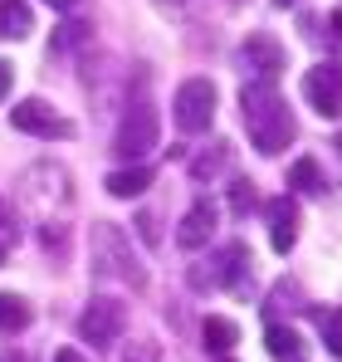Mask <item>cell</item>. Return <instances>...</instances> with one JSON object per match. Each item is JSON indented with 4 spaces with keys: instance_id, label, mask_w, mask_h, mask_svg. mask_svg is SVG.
I'll list each match as a JSON object with an SVG mask.
<instances>
[{
    "instance_id": "6da1fadb",
    "label": "cell",
    "mask_w": 342,
    "mask_h": 362,
    "mask_svg": "<svg viewBox=\"0 0 342 362\" xmlns=\"http://www.w3.org/2000/svg\"><path fill=\"white\" fill-rule=\"evenodd\" d=\"M240 113H244V127H249V142L264 152V157H279L288 142H293V113H288L284 93L274 88V83H244V93H240Z\"/></svg>"
},
{
    "instance_id": "7a4b0ae2",
    "label": "cell",
    "mask_w": 342,
    "mask_h": 362,
    "mask_svg": "<svg viewBox=\"0 0 342 362\" xmlns=\"http://www.w3.org/2000/svg\"><path fill=\"white\" fill-rule=\"evenodd\" d=\"M93 269H98V274H117V279H127L132 289L147 284L142 264L132 259V245L122 240V230H113V226H98V230H93Z\"/></svg>"
},
{
    "instance_id": "3957f363",
    "label": "cell",
    "mask_w": 342,
    "mask_h": 362,
    "mask_svg": "<svg viewBox=\"0 0 342 362\" xmlns=\"http://www.w3.org/2000/svg\"><path fill=\"white\" fill-rule=\"evenodd\" d=\"M171 113L181 132H206L216 122V83L211 78H186L171 98Z\"/></svg>"
},
{
    "instance_id": "277c9868",
    "label": "cell",
    "mask_w": 342,
    "mask_h": 362,
    "mask_svg": "<svg viewBox=\"0 0 342 362\" xmlns=\"http://www.w3.org/2000/svg\"><path fill=\"white\" fill-rule=\"evenodd\" d=\"M244 269H249V250L235 240V245H225L220 255H211V264H201V269H191V284L196 289H240L244 284Z\"/></svg>"
},
{
    "instance_id": "5b68a950",
    "label": "cell",
    "mask_w": 342,
    "mask_h": 362,
    "mask_svg": "<svg viewBox=\"0 0 342 362\" xmlns=\"http://www.w3.org/2000/svg\"><path fill=\"white\" fill-rule=\"evenodd\" d=\"M122 157H142V152H152L157 147V108L147 103V98H137L132 108H127V118L117 127V142H113Z\"/></svg>"
},
{
    "instance_id": "8992f818",
    "label": "cell",
    "mask_w": 342,
    "mask_h": 362,
    "mask_svg": "<svg viewBox=\"0 0 342 362\" xmlns=\"http://www.w3.org/2000/svg\"><path fill=\"white\" fill-rule=\"evenodd\" d=\"M240 69L254 78V83H274L284 74V45L274 35H249L240 45Z\"/></svg>"
},
{
    "instance_id": "52a82bcc",
    "label": "cell",
    "mask_w": 342,
    "mask_h": 362,
    "mask_svg": "<svg viewBox=\"0 0 342 362\" xmlns=\"http://www.w3.org/2000/svg\"><path fill=\"white\" fill-rule=\"evenodd\" d=\"M303 98L313 103V113L338 118L342 113V64H313L303 74Z\"/></svg>"
},
{
    "instance_id": "ba28073f",
    "label": "cell",
    "mask_w": 342,
    "mask_h": 362,
    "mask_svg": "<svg viewBox=\"0 0 342 362\" xmlns=\"http://www.w3.org/2000/svg\"><path fill=\"white\" fill-rule=\"evenodd\" d=\"M122 323H127V308L117 299H93L78 318V333L93 343V348H108L113 338H122Z\"/></svg>"
},
{
    "instance_id": "9c48e42d",
    "label": "cell",
    "mask_w": 342,
    "mask_h": 362,
    "mask_svg": "<svg viewBox=\"0 0 342 362\" xmlns=\"http://www.w3.org/2000/svg\"><path fill=\"white\" fill-rule=\"evenodd\" d=\"M10 122H15L20 132H35V137H69V132H73V122L59 118L45 98H25V103H15Z\"/></svg>"
},
{
    "instance_id": "30bf717a",
    "label": "cell",
    "mask_w": 342,
    "mask_h": 362,
    "mask_svg": "<svg viewBox=\"0 0 342 362\" xmlns=\"http://www.w3.org/2000/svg\"><path fill=\"white\" fill-rule=\"evenodd\" d=\"M211 235H216V206H211V201H196V206L186 211L181 230H176V245H181V250H201Z\"/></svg>"
},
{
    "instance_id": "8fae6325",
    "label": "cell",
    "mask_w": 342,
    "mask_h": 362,
    "mask_svg": "<svg viewBox=\"0 0 342 362\" xmlns=\"http://www.w3.org/2000/svg\"><path fill=\"white\" fill-rule=\"evenodd\" d=\"M269 240H274V250H279V255H288V250H293V240H298V206H293L288 196L269 201Z\"/></svg>"
},
{
    "instance_id": "7c38bea8",
    "label": "cell",
    "mask_w": 342,
    "mask_h": 362,
    "mask_svg": "<svg viewBox=\"0 0 342 362\" xmlns=\"http://www.w3.org/2000/svg\"><path fill=\"white\" fill-rule=\"evenodd\" d=\"M30 5L25 0H0V40H25L30 35Z\"/></svg>"
},
{
    "instance_id": "4fadbf2b",
    "label": "cell",
    "mask_w": 342,
    "mask_h": 362,
    "mask_svg": "<svg viewBox=\"0 0 342 362\" xmlns=\"http://www.w3.org/2000/svg\"><path fill=\"white\" fill-rule=\"evenodd\" d=\"M147 186H152V172L147 167H122V172L108 177V196H142Z\"/></svg>"
},
{
    "instance_id": "5bb4252c",
    "label": "cell",
    "mask_w": 342,
    "mask_h": 362,
    "mask_svg": "<svg viewBox=\"0 0 342 362\" xmlns=\"http://www.w3.org/2000/svg\"><path fill=\"white\" fill-rule=\"evenodd\" d=\"M264 343H269V353H274V358H288V362L303 358V338H298L293 328H284V323H269Z\"/></svg>"
},
{
    "instance_id": "9a60e30c",
    "label": "cell",
    "mask_w": 342,
    "mask_h": 362,
    "mask_svg": "<svg viewBox=\"0 0 342 362\" xmlns=\"http://www.w3.org/2000/svg\"><path fill=\"white\" fill-rule=\"evenodd\" d=\"M201 333H206V348H211V353H230V348L240 343V328H235L230 318H206Z\"/></svg>"
},
{
    "instance_id": "2e32d148",
    "label": "cell",
    "mask_w": 342,
    "mask_h": 362,
    "mask_svg": "<svg viewBox=\"0 0 342 362\" xmlns=\"http://www.w3.org/2000/svg\"><path fill=\"white\" fill-rule=\"evenodd\" d=\"M313 323H318V333H323L328 353L342 358V308H313Z\"/></svg>"
},
{
    "instance_id": "e0dca14e",
    "label": "cell",
    "mask_w": 342,
    "mask_h": 362,
    "mask_svg": "<svg viewBox=\"0 0 342 362\" xmlns=\"http://www.w3.org/2000/svg\"><path fill=\"white\" fill-rule=\"evenodd\" d=\"M225 162H230V147H225V142H216L211 152H201V157L191 162V177H196V181H211L220 167H225Z\"/></svg>"
},
{
    "instance_id": "ac0fdd59",
    "label": "cell",
    "mask_w": 342,
    "mask_h": 362,
    "mask_svg": "<svg viewBox=\"0 0 342 362\" xmlns=\"http://www.w3.org/2000/svg\"><path fill=\"white\" fill-rule=\"evenodd\" d=\"M25 323H30V303L15 299V294H0V328L15 333V328H25Z\"/></svg>"
},
{
    "instance_id": "d6986e66",
    "label": "cell",
    "mask_w": 342,
    "mask_h": 362,
    "mask_svg": "<svg viewBox=\"0 0 342 362\" xmlns=\"http://www.w3.org/2000/svg\"><path fill=\"white\" fill-rule=\"evenodd\" d=\"M288 186H293V191H318V186H323V181H318V162H313V157L293 162V172H288Z\"/></svg>"
},
{
    "instance_id": "ffe728a7",
    "label": "cell",
    "mask_w": 342,
    "mask_h": 362,
    "mask_svg": "<svg viewBox=\"0 0 342 362\" xmlns=\"http://www.w3.org/2000/svg\"><path fill=\"white\" fill-rule=\"evenodd\" d=\"M83 35H88V25H83V20H69V25L54 35V45H49V49H69V45H78Z\"/></svg>"
},
{
    "instance_id": "44dd1931",
    "label": "cell",
    "mask_w": 342,
    "mask_h": 362,
    "mask_svg": "<svg viewBox=\"0 0 342 362\" xmlns=\"http://www.w3.org/2000/svg\"><path fill=\"white\" fill-rule=\"evenodd\" d=\"M230 206H235V211H249V206H254V186L235 181V191H230Z\"/></svg>"
},
{
    "instance_id": "7402d4cb",
    "label": "cell",
    "mask_w": 342,
    "mask_h": 362,
    "mask_svg": "<svg viewBox=\"0 0 342 362\" xmlns=\"http://www.w3.org/2000/svg\"><path fill=\"white\" fill-rule=\"evenodd\" d=\"M152 5H157L162 15H186V10H191L196 0H152Z\"/></svg>"
},
{
    "instance_id": "603a6c76",
    "label": "cell",
    "mask_w": 342,
    "mask_h": 362,
    "mask_svg": "<svg viewBox=\"0 0 342 362\" xmlns=\"http://www.w3.org/2000/svg\"><path fill=\"white\" fill-rule=\"evenodd\" d=\"M122 362H157V343H147V338H142V343H137V358L127 353Z\"/></svg>"
},
{
    "instance_id": "cb8c5ba5",
    "label": "cell",
    "mask_w": 342,
    "mask_h": 362,
    "mask_svg": "<svg viewBox=\"0 0 342 362\" xmlns=\"http://www.w3.org/2000/svg\"><path fill=\"white\" fill-rule=\"evenodd\" d=\"M137 230H142L147 240H157V216H147V211H142V216H137Z\"/></svg>"
},
{
    "instance_id": "d4e9b609",
    "label": "cell",
    "mask_w": 342,
    "mask_h": 362,
    "mask_svg": "<svg viewBox=\"0 0 342 362\" xmlns=\"http://www.w3.org/2000/svg\"><path fill=\"white\" fill-rule=\"evenodd\" d=\"M10 83H15V69L0 59V103H5V93H10Z\"/></svg>"
},
{
    "instance_id": "484cf974",
    "label": "cell",
    "mask_w": 342,
    "mask_h": 362,
    "mask_svg": "<svg viewBox=\"0 0 342 362\" xmlns=\"http://www.w3.org/2000/svg\"><path fill=\"white\" fill-rule=\"evenodd\" d=\"M5 255H10V221H0V264H5Z\"/></svg>"
},
{
    "instance_id": "4316f807",
    "label": "cell",
    "mask_w": 342,
    "mask_h": 362,
    "mask_svg": "<svg viewBox=\"0 0 342 362\" xmlns=\"http://www.w3.org/2000/svg\"><path fill=\"white\" fill-rule=\"evenodd\" d=\"M54 362H83V353H78V348H59Z\"/></svg>"
},
{
    "instance_id": "83f0119b",
    "label": "cell",
    "mask_w": 342,
    "mask_h": 362,
    "mask_svg": "<svg viewBox=\"0 0 342 362\" xmlns=\"http://www.w3.org/2000/svg\"><path fill=\"white\" fill-rule=\"evenodd\" d=\"M0 362H30L25 353H0Z\"/></svg>"
},
{
    "instance_id": "f1b7e54d",
    "label": "cell",
    "mask_w": 342,
    "mask_h": 362,
    "mask_svg": "<svg viewBox=\"0 0 342 362\" xmlns=\"http://www.w3.org/2000/svg\"><path fill=\"white\" fill-rule=\"evenodd\" d=\"M49 5H54V10H73L78 0H49Z\"/></svg>"
},
{
    "instance_id": "f546056e",
    "label": "cell",
    "mask_w": 342,
    "mask_h": 362,
    "mask_svg": "<svg viewBox=\"0 0 342 362\" xmlns=\"http://www.w3.org/2000/svg\"><path fill=\"white\" fill-rule=\"evenodd\" d=\"M274 5H303V0H274Z\"/></svg>"
}]
</instances>
